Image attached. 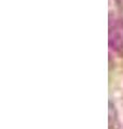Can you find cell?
<instances>
[{"mask_svg":"<svg viewBox=\"0 0 123 129\" xmlns=\"http://www.w3.org/2000/svg\"><path fill=\"white\" fill-rule=\"evenodd\" d=\"M108 41L110 48L118 56L123 57V21L113 18L109 23Z\"/></svg>","mask_w":123,"mask_h":129,"instance_id":"1","label":"cell"},{"mask_svg":"<svg viewBox=\"0 0 123 129\" xmlns=\"http://www.w3.org/2000/svg\"><path fill=\"white\" fill-rule=\"evenodd\" d=\"M109 118H108V129H119L120 128V122L118 117V112L114 107L113 102L109 100Z\"/></svg>","mask_w":123,"mask_h":129,"instance_id":"2","label":"cell"},{"mask_svg":"<svg viewBox=\"0 0 123 129\" xmlns=\"http://www.w3.org/2000/svg\"><path fill=\"white\" fill-rule=\"evenodd\" d=\"M116 3H117V6L119 7V9L123 10V0H116Z\"/></svg>","mask_w":123,"mask_h":129,"instance_id":"3","label":"cell"}]
</instances>
